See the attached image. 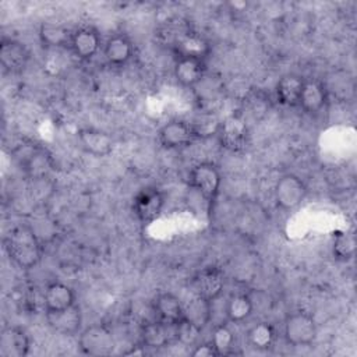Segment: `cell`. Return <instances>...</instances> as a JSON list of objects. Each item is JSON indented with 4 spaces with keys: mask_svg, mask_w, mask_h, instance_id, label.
I'll return each instance as SVG.
<instances>
[{
    "mask_svg": "<svg viewBox=\"0 0 357 357\" xmlns=\"http://www.w3.org/2000/svg\"><path fill=\"white\" fill-rule=\"evenodd\" d=\"M73 32L57 22H42L39 26V39L46 47H70Z\"/></svg>",
    "mask_w": 357,
    "mask_h": 357,
    "instance_id": "25",
    "label": "cell"
},
{
    "mask_svg": "<svg viewBox=\"0 0 357 357\" xmlns=\"http://www.w3.org/2000/svg\"><path fill=\"white\" fill-rule=\"evenodd\" d=\"M176 81L185 88H195L206 74L205 60L178 57L174 63L173 70Z\"/></svg>",
    "mask_w": 357,
    "mask_h": 357,
    "instance_id": "17",
    "label": "cell"
},
{
    "mask_svg": "<svg viewBox=\"0 0 357 357\" xmlns=\"http://www.w3.org/2000/svg\"><path fill=\"white\" fill-rule=\"evenodd\" d=\"M29 60L26 46L15 39L3 38L0 43V63L8 73L22 71Z\"/></svg>",
    "mask_w": 357,
    "mask_h": 357,
    "instance_id": "15",
    "label": "cell"
},
{
    "mask_svg": "<svg viewBox=\"0 0 357 357\" xmlns=\"http://www.w3.org/2000/svg\"><path fill=\"white\" fill-rule=\"evenodd\" d=\"M31 347V339L26 332L18 326H6L0 335L1 357H24Z\"/></svg>",
    "mask_w": 357,
    "mask_h": 357,
    "instance_id": "16",
    "label": "cell"
},
{
    "mask_svg": "<svg viewBox=\"0 0 357 357\" xmlns=\"http://www.w3.org/2000/svg\"><path fill=\"white\" fill-rule=\"evenodd\" d=\"M201 332L202 331L197 329L188 321L181 319L180 322L176 324V342H178L184 346H195Z\"/></svg>",
    "mask_w": 357,
    "mask_h": 357,
    "instance_id": "30",
    "label": "cell"
},
{
    "mask_svg": "<svg viewBox=\"0 0 357 357\" xmlns=\"http://www.w3.org/2000/svg\"><path fill=\"white\" fill-rule=\"evenodd\" d=\"M318 335V326L312 315L297 311L286 317L283 336L291 346H308L314 343Z\"/></svg>",
    "mask_w": 357,
    "mask_h": 357,
    "instance_id": "3",
    "label": "cell"
},
{
    "mask_svg": "<svg viewBox=\"0 0 357 357\" xmlns=\"http://www.w3.org/2000/svg\"><path fill=\"white\" fill-rule=\"evenodd\" d=\"M75 304L74 290L61 282H50L43 291V305L46 312L66 310Z\"/></svg>",
    "mask_w": 357,
    "mask_h": 357,
    "instance_id": "19",
    "label": "cell"
},
{
    "mask_svg": "<svg viewBox=\"0 0 357 357\" xmlns=\"http://www.w3.org/2000/svg\"><path fill=\"white\" fill-rule=\"evenodd\" d=\"M77 135L82 149L89 155L103 158L110 155L114 149L113 137L103 130L85 127V128H79Z\"/></svg>",
    "mask_w": 357,
    "mask_h": 357,
    "instance_id": "12",
    "label": "cell"
},
{
    "mask_svg": "<svg viewBox=\"0 0 357 357\" xmlns=\"http://www.w3.org/2000/svg\"><path fill=\"white\" fill-rule=\"evenodd\" d=\"M216 135L225 149L230 152H241L248 144V126L241 114L233 113L219 123Z\"/></svg>",
    "mask_w": 357,
    "mask_h": 357,
    "instance_id": "5",
    "label": "cell"
},
{
    "mask_svg": "<svg viewBox=\"0 0 357 357\" xmlns=\"http://www.w3.org/2000/svg\"><path fill=\"white\" fill-rule=\"evenodd\" d=\"M328 102V89L319 79H304L298 106L305 113H318Z\"/></svg>",
    "mask_w": 357,
    "mask_h": 357,
    "instance_id": "20",
    "label": "cell"
},
{
    "mask_svg": "<svg viewBox=\"0 0 357 357\" xmlns=\"http://www.w3.org/2000/svg\"><path fill=\"white\" fill-rule=\"evenodd\" d=\"M78 347L88 356H109L116 347V340L106 325L95 324L79 332Z\"/></svg>",
    "mask_w": 357,
    "mask_h": 357,
    "instance_id": "4",
    "label": "cell"
},
{
    "mask_svg": "<svg viewBox=\"0 0 357 357\" xmlns=\"http://www.w3.org/2000/svg\"><path fill=\"white\" fill-rule=\"evenodd\" d=\"M273 195L276 205L283 211L296 209L307 195L304 181L296 174H283L275 184Z\"/></svg>",
    "mask_w": 357,
    "mask_h": 357,
    "instance_id": "6",
    "label": "cell"
},
{
    "mask_svg": "<svg viewBox=\"0 0 357 357\" xmlns=\"http://www.w3.org/2000/svg\"><path fill=\"white\" fill-rule=\"evenodd\" d=\"M304 79L296 74L283 75L276 84V98L280 105L296 107L300 103V95Z\"/></svg>",
    "mask_w": 357,
    "mask_h": 357,
    "instance_id": "24",
    "label": "cell"
},
{
    "mask_svg": "<svg viewBox=\"0 0 357 357\" xmlns=\"http://www.w3.org/2000/svg\"><path fill=\"white\" fill-rule=\"evenodd\" d=\"M100 47V36L92 26H81L73 32L70 49L81 60L92 59Z\"/></svg>",
    "mask_w": 357,
    "mask_h": 357,
    "instance_id": "18",
    "label": "cell"
},
{
    "mask_svg": "<svg viewBox=\"0 0 357 357\" xmlns=\"http://www.w3.org/2000/svg\"><path fill=\"white\" fill-rule=\"evenodd\" d=\"M152 308L155 318L166 324H177L183 319V303L173 293H159L152 301Z\"/></svg>",
    "mask_w": 357,
    "mask_h": 357,
    "instance_id": "21",
    "label": "cell"
},
{
    "mask_svg": "<svg viewBox=\"0 0 357 357\" xmlns=\"http://www.w3.org/2000/svg\"><path fill=\"white\" fill-rule=\"evenodd\" d=\"M225 287L223 271L218 266H206L194 279L195 294L209 301H216Z\"/></svg>",
    "mask_w": 357,
    "mask_h": 357,
    "instance_id": "13",
    "label": "cell"
},
{
    "mask_svg": "<svg viewBox=\"0 0 357 357\" xmlns=\"http://www.w3.org/2000/svg\"><path fill=\"white\" fill-rule=\"evenodd\" d=\"M254 311L252 298L247 293H236L230 296L225 304V317L227 322L240 324L245 321Z\"/></svg>",
    "mask_w": 357,
    "mask_h": 357,
    "instance_id": "26",
    "label": "cell"
},
{
    "mask_svg": "<svg viewBox=\"0 0 357 357\" xmlns=\"http://www.w3.org/2000/svg\"><path fill=\"white\" fill-rule=\"evenodd\" d=\"M8 258L21 269H31L42 259V243L29 225L14 226L4 238Z\"/></svg>",
    "mask_w": 357,
    "mask_h": 357,
    "instance_id": "1",
    "label": "cell"
},
{
    "mask_svg": "<svg viewBox=\"0 0 357 357\" xmlns=\"http://www.w3.org/2000/svg\"><path fill=\"white\" fill-rule=\"evenodd\" d=\"M191 356H194V357H216L219 354L215 350V347L212 346V343L206 342V343H199V344L197 343L195 346H192Z\"/></svg>",
    "mask_w": 357,
    "mask_h": 357,
    "instance_id": "31",
    "label": "cell"
},
{
    "mask_svg": "<svg viewBox=\"0 0 357 357\" xmlns=\"http://www.w3.org/2000/svg\"><path fill=\"white\" fill-rule=\"evenodd\" d=\"M132 54L134 45L128 36L123 33L112 35L103 46V56L110 66H124L130 61Z\"/></svg>",
    "mask_w": 357,
    "mask_h": 357,
    "instance_id": "22",
    "label": "cell"
},
{
    "mask_svg": "<svg viewBox=\"0 0 357 357\" xmlns=\"http://www.w3.org/2000/svg\"><path fill=\"white\" fill-rule=\"evenodd\" d=\"M276 340V329L269 322H257L247 331V342L255 350H269Z\"/></svg>",
    "mask_w": 357,
    "mask_h": 357,
    "instance_id": "27",
    "label": "cell"
},
{
    "mask_svg": "<svg viewBox=\"0 0 357 357\" xmlns=\"http://www.w3.org/2000/svg\"><path fill=\"white\" fill-rule=\"evenodd\" d=\"M170 49L178 57L205 60L211 54L209 40L198 32L187 29L172 45Z\"/></svg>",
    "mask_w": 357,
    "mask_h": 357,
    "instance_id": "10",
    "label": "cell"
},
{
    "mask_svg": "<svg viewBox=\"0 0 357 357\" xmlns=\"http://www.w3.org/2000/svg\"><path fill=\"white\" fill-rule=\"evenodd\" d=\"M183 319L204 331L212 321V301L195 294L187 304H183Z\"/></svg>",
    "mask_w": 357,
    "mask_h": 357,
    "instance_id": "23",
    "label": "cell"
},
{
    "mask_svg": "<svg viewBox=\"0 0 357 357\" xmlns=\"http://www.w3.org/2000/svg\"><path fill=\"white\" fill-rule=\"evenodd\" d=\"M21 169L33 181L47 178L56 169L53 156L42 146H32L21 156Z\"/></svg>",
    "mask_w": 357,
    "mask_h": 357,
    "instance_id": "9",
    "label": "cell"
},
{
    "mask_svg": "<svg viewBox=\"0 0 357 357\" xmlns=\"http://www.w3.org/2000/svg\"><path fill=\"white\" fill-rule=\"evenodd\" d=\"M176 342V324L151 319L141 324V344L149 349H162Z\"/></svg>",
    "mask_w": 357,
    "mask_h": 357,
    "instance_id": "11",
    "label": "cell"
},
{
    "mask_svg": "<svg viewBox=\"0 0 357 357\" xmlns=\"http://www.w3.org/2000/svg\"><path fill=\"white\" fill-rule=\"evenodd\" d=\"M165 206V194L153 185L141 188L132 198V212L142 223H149L159 218Z\"/></svg>",
    "mask_w": 357,
    "mask_h": 357,
    "instance_id": "7",
    "label": "cell"
},
{
    "mask_svg": "<svg viewBox=\"0 0 357 357\" xmlns=\"http://www.w3.org/2000/svg\"><path fill=\"white\" fill-rule=\"evenodd\" d=\"M198 138L191 123L184 120H170L158 132L159 144L166 149H180L191 145Z\"/></svg>",
    "mask_w": 357,
    "mask_h": 357,
    "instance_id": "8",
    "label": "cell"
},
{
    "mask_svg": "<svg viewBox=\"0 0 357 357\" xmlns=\"http://www.w3.org/2000/svg\"><path fill=\"white\" fill-rule=\"evenodd\" d=\"M234 335L230 331V328L226 324H216L213 326V332H212V337H211V343L215 347V350L218 351L219 356L223 354H229L231 353L233 347H234Z\"/></svg>",
    "mask_w": 357,
    "mask_h": 357,
    "instance_id": "29",
    "label": "cell"
},
{
    "mask_svg": "<svg viewBox=\"0 0 357 357\" xmlns=\"http://www.w3.org/2000/svg\"><path fill=\"white\" fill-rule=\"evenodd\" d=\"M47 325L57 333L64 336L77 335L81 329L82 324V314L79 305L75 303L74 305L56 311V312H46Z\"/></svg>",
    "mask_w": 357,
    "mask_h": 357,
    "instance_id": "14",
    "label": "cell"
},
{
    "mask_svg": "<svg viewBox=\"0 0 357 357\" xmlns=\"http://www.w3.org/2000/svg\"><path fill=\"white\" fill-rule=\"evenodd\" d=\"M220 183V172L211 162H199L188 173V184L205 199L209 208L219 194Z\"/></svg>",
    "mask_w": 357,
    "mask_h": 357,
    "instance_id": "2",
    "label": "cell"
},
{
    "mask_svg": "<svg viewBox=\"0 0 357 357\" xmlns=\"http://www.w3.org/2000/svg\"><path fill=\"white\" fill-rule=\"evenodd\" d=\"M356 248H357V241L353 231L336 233L333 238V245H332V252L335 259L342 262L350 261L356 254Z\"/></svg>",
    "mask_w": 357,
    "mask_h": 357,
    "instance_id": "28",
    "label": "cell"
}]
</instances>
